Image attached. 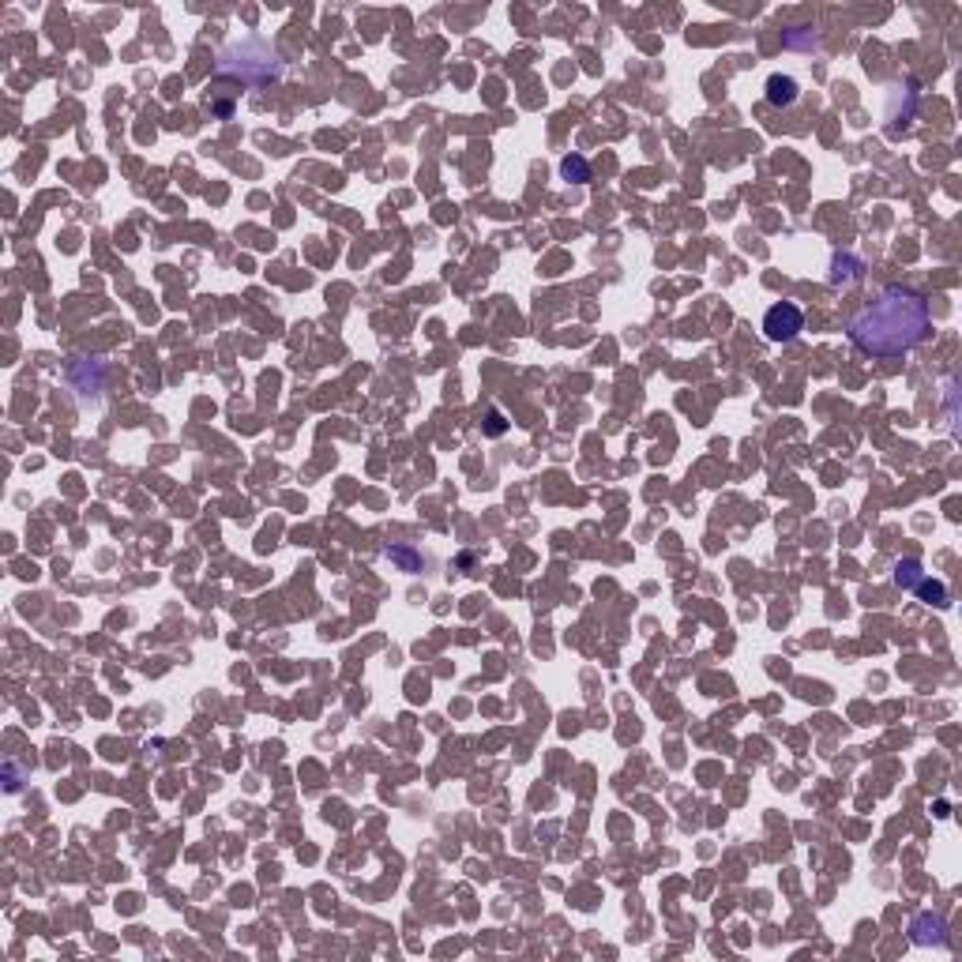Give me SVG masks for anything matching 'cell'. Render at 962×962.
<instances>
[{
	"label": "cell",
	"mask_w": 962,
	"mask_h": 962,
	"mask_svg": "<svg viewBox=\"0 0 962 962\" xmlns=\"http://www.w3.org/2000/svg\"><path fill=\"white\" fill-rule=\"evenodd\" d=\"M929 335V301L914 290L887 286L850 320V339L872 357H899Z\"/></svg>",
	"instance_id": "1"
},
{
	"label": "cell",
	"mask_w": 962,
	"mask_h": 962,
	"mask_svg": "<svg viewBox=\"0 0 962 962\" xmlns=\"http://www.w3.org/2000/svg\"><path fill=\"white\" fill-rule=\"evenodd\" d=\"M560 170H564V177H568V181H579V185H583V181L590 177V166L579 155L564 158V162H560Z\"/></svg>",
	"instance_id": "5"
},
{
	"label": "cell",
	"mask_w": 962,
	"mask_h": 962,
	"mask_svg": "<svg viewBox=\"0 0 962 962\" xmlns=\"http://www.w3.org/2000/svg\"><path fill=\"white\" fill-rule=\"evenodd\" d=\"M797 94H801L797 79H790V76H771V79H767V102H771V106H793V102H797Z\"/></svg>",
	"instance_id": "4"
},
{
	"label": "cell",
	"mask_w": 962,
	"mask_h": 962,
	"mask_svg": "<svg viewBox=\"0 0 962 962\" xmlns=\"http://www.w3.org/2000/svg\"><path fill=\"white\" fill-rule=\"evenodd\" d=\"M252 49H256V38H245V42H237V46H230L222 57H218V72H230V76H245V79H256V64L264 68L267 76H279V57L271 53V46L260 53V57H252Z\"/></svg>",
	"instance_id": "2"
},
{
	"label": "cell",
	"mask_w": 962,
	"mask_h": 962,
	"mask_svg": "<svg viewBox=\"0 0 962 962\" xmlns=\"http://www.w3.org/2000/svg\"><path fill=\"white\" fill-rule=\"evenodd\" d=\"M801 327H805V316H801V309L790 305V301H782V305H775V309L763 316V335L771 342H790Z\"/></svg>",
	"instance_id": "3"
}]
</instances>
